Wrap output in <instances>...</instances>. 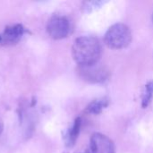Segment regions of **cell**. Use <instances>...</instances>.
Returning a JSON list of instances; mask_svg holds the SVG:
<instances>
[{
  "label": "cell",
  "mask_w": 153,
  "mask_h": 153,
  "mask_svg": "<svg viewBox=\"0 0 153 153\" xmlns=\"http://www.w3.org/2000/svg\"><path fill=\"white\" fill-rule=\"evenodd\" d=\"M101 52V44L93 36H81L74 41L72 47V56L78 66L98 63Z\"/></svg>",
  "instance_id": "cell-1"
},
{
  "label": "cell",
  "mask_w": 153,
  "mask_h": 153,
  "mask_svg": "<svg viewBox=\"0 0 153 153\" xmlns=\"http://www.w3.org/2000/svg\"><path fill=\"white\" fill-rule=\"evenodd\" d=\"M132 31L125 23H115L105 33L104 42L112 49H123L132 42Z\"/></svg>",
  "instance_id": "cell-2"
},
{
  "label": "cell",
  "mask_w": 153,
  "mask_h": 153,
  "mask_svg": "<svg viewBox=\"0 0 153 153\" xmlns=\"http://www.w3.org/2000/svg\"><path fill=\"white\" fill-rule=\"evenodd\" d=\"M80 77L90 83H102L106 82L109 77V70L99 64H93L90 65H82L77 68Z\"/></svg>",
  "instance_id": "cell-3"
},
{
  "label": "cell",
  "mask_w": 153,
  "mask_h": 153,
  "mask_svg": "<svg viewBox=\"0 0 153 153\" xmlns=\"http://www.w3.org/2000/svg\"><path fill=\"white\" fill-rule=\"evenodd\" d=\"M71 25L69 20L65 16L54 15L47 24V31L53 39H62L68 36Z\"/></svg>",
  "instance_id": "cell-4"
},
{
  "label": "cell",
  "mask_w": 153,
  "mask_h": 153,
  "mask_svg": "<svg viewBox=\"0 0 153 153\" xmlns=\"http://www.w3.org/2000/svg\"><path fill=\"white\" fill-rule=\"evenodd\" d=\"M90 142L94 144L97 153H116L114 142L105 134L95 133L91 135Z\"/></svg>",
  "instance_id": "cell-5"
},
{
  "label": "cell",
  "mask_w": 153,
  "mask_h": 153,
  "mask_svg": "<svg viewBox=\"0 0 153 153\" xmlns=\"http://www.w3.org/2000/svg\"><path fill=\"white\" fill-rule=\"evenodd\" d=\"M25 29L22 24H14L7 26L2 34V44L4 45H15L22 38Z\"/></svg>",
  "instance_id": "cell-6"
},
{
  "label": "cell",
  "mask_w": 153,
  "mask_h": 153,
  "mask_svg": "<svg viewBox=\"0 0 153 153\" xmlns=\"http://www.w3.org/2000/svg\"><path fill=\"white\" fill-rule=\"evenodd\" d=\"M81 127H82V119L81 117H77L74 121L72 126L66 131V134H65V143L66 147L72 148L74 146L79 137Z\"/></svg>",
  "instance_id": "cell-7"
},
{
  "label": "cell",
  "mask_w": 153,
  "mask_h": 153,
  "mask_svg": "<svg viewBox=\"0 0 153 153\" xmlns=\"http://www.w3.org/2000/svg\"><path fill=\"white\" fill-rule=\"evenodd\" d=\"M109 105V99L107 97L92 100L85 108V112L91 115H99Z\"/></svg>",
  "instance_id": "cell-8"
},
{
  "label": "cell",
  "mask_w": 153,
  "mask_h": 153,
  "mask_svg": "<svg viewBox=\"0 0 153 153\" xmlns=\"http://www.w3.org/2000/svg\"><path fill=\"white\" fill-rule=\"evenodd\" d=\"M153 99V81L145 84L142 94V107L146 108L152 102Z\"/></svg>",
  "instance_id": "cell-9"
},
{
  "label": "cell",
  "mask_w": 153,
  "mask_h": 153,
  "mask_svg": "<svg viewBox=\"0 0 153 153\" xmlns=\"http://www.w3.org/2000/svg\"><path fill=\"white\" fill-rule=\"evenodd\" d=\"M107 3L106 1H86L82 3V9L84 13H91L94 10H97L99 8H100L102 5H104V4Z\"/></svg>",
  "instance_id": "cell-10"
},
{
  "label": "cell",
  "mask_w": 153,
  "mask_h": 153,
  "mask_svg": "<svg viewBox=\"0 0 153 153\" xmlns=\"http://www.w3.org/2000/svg\"><path fill=\"white\" fill-rule=\"evenodd\" d=\"M79 153H97V152H96V148H95L94 144L91 142H90L88 147L83 152H81Z\"/></svg>",
  "instance_id": "cell-11"
},
{
  "label": "cell",
  "mask_w": 153,
  "mask_h": 153,
  "mask_svg": "<svg viewBox=\"0 0 153 153\" xmlns=\"http://www.w3.org/2000/svg\"><path fill=\"white\" fill-rule=\"evenodd\" d=\"M3 130H4V122H3L2 118L0 117V134H2Z\"/></svg>",
  "instance_id": "cell-12"
},
{
  "label": "cell",
  "mask_w": 153,
  "mask_h": 153,
  "mask_svg": "<svg viewBox=\"0 0 153 153\" xmlns=\"http://www.w3.org/2000/svg\"><path fill=\"white\" fill-rule=\"evenodd\" d=\"M0 43H2V35L0 34Z\"/></svg>",
  "instance_id": "cell-13"
},
{
  "label": "cell",
  "mask_w": 153,
  "mask_h": 153,
  "mask_svg": "<svg viewBox=\"0 0 153 153\" xmlns=\"http://www.w3.org/2000/svg\"><path fill=\"white\" fill-rule=\"evenodd\" d=\"M152 22H153V16H152Z\"/></svg>",
  "instance_id": "cell-14"
}]
</instances>
